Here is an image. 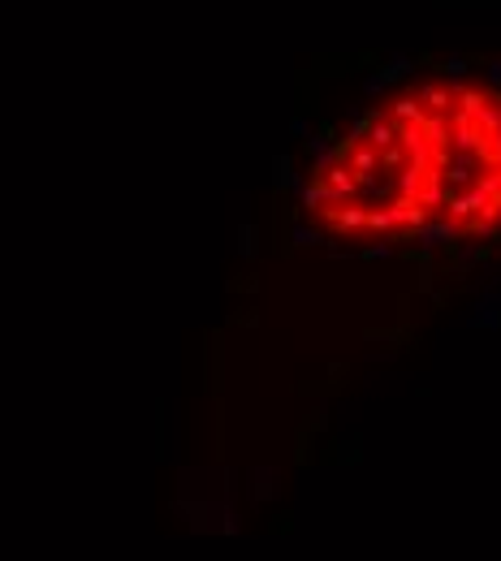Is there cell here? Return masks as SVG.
I'll list each match as a JSON object with an SVG mask.
<instances>
[{"instance_id":"cell-1","label":"cell","mask_w":501,"mask_h":561,"mask_svg":"<svg viewBox=\"0 0 501 561\" xmlns=\"http://www.w3.org/2000/svg\"><path fill=\"white\" fill-rule=\"evenodd\" d=\"M303 216L346 246L501 238V78L454 70L381 95L311 164Z\"/></svg>"}]
</instances>
